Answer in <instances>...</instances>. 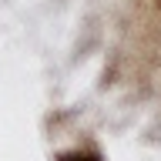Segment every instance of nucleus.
<instances>
[{
	"label": "nucleus",
	"mask_w": 161,
	"mask_h": 161,
	"mask_svg": "<svg viewBox=\"0 0 161 161\" xmlns=\"http://www.w3.org/2000/svg\"><path fill=\"white\" fill-rule=\"evenodd\" d=\"M50 161H104L97 148H67V151H57Z\"/></svg>",
	"instance_id": "nucleus-1"
},
{
	"label": "nucleus",
	"mask_w": 161,
	"mask_h": 161,
	"mask_svg": "<svg viewBox=\"0 0 161 161\" xmlns=\"http://www.w3.org/2000/svg\"><path fill=\"white\" fill-rule=\"evenodd\" d=\"M158 3H161V0H158Z\"/></svg>",
	"instance_id": "nucleus-2"
}]
</instances>
